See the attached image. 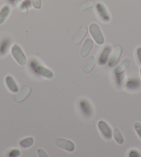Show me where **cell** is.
<instances>
[{
  "mask_svg": "<svg viewBox=\"0 0 141 157\" xmlns=\"http://www.w3.org/2000/svg\"><path fill=\"white\" fill-rule=\"evenodd\" d=\"M113 139L116 140V142L118 143V144L122 145L123 144L124 142V137L123 134L120 131V129L118 128H114L113 130Z\"/></svg>",
  "mask_w": 141,
  "mask_h": 157,
  "instance_id": "d6986e66",
  "label": "cell"
},
{
  "mask_svg": "<svg viewBox=\"0 0 141 157\" xmlns=\"http://www.w3.org/2000/svg\"><path fill=\"white\" fill-rule=\"evenodd\" d=\"M122 51H123V49H122V47L120 46H116L115 48H113L112 54H111V56H109V59H108L107 62L109 67H113L116 65H117V64L119 62V59H120V58L121 56Z\"/></svg>",
  "mask_w": 141,
  "mask_h": 157,
  "instance_id": "8992f818",
  "label": "cell"
},
{
  "mask_svg": "<svg viewBox=\"0 0 141 157\" xmlns=\"http://www.w3.org/2000/svg\"><path fill=\"white\" fill-rule=\"evenodd\" d=\"M95 66H96V58H95L94 56H92L89 57L85 62V64H84L82 71L86 74H89V73L93 71Z\"/></svg>",
  "mask_w": 141,
  "mask_h": 157,
  "instance_id": "e0dca14e",
  "label": "cell"
},
{
  "mask_svg": "<svg viewBox=\"0 0 141 157\" xmlns=\"http://www.w3.org/2000/svg\"><path fill=\"white\" fill-rule=\"evenodd\" d=\"M32 5L35 9H40L42 7L41 0H32Z\"/></svg>",
  "mask_w": 141,
  "mask_h": 157,
  "instance_id": "d4e9b609",
  "label": "cell"
},
{
  "mask_svg": "<svg viewBox=\"0 0 141 157\" xmlns=\"http://www.w3.org/2000/svg\"><path fill=\"white\" fill-rule=\"evenodd\" d=\"M96 10L97 13V15L99 16L102 21L104 22H109L111 20V16L109 13L108 12L107 8L102 3H97L96 5Z\"/></svg>",
  "mask_w": 141,
  "mask_h": 157,
  "instance_id": "ba28073f",
  "label": "cell"
},
{
  "mask_svg": "<svg viewBox=\"0 0 141 157\" xmlns=\"http://www.w3.org/2000/svg\"><path fill=\"white\" fill-rule=\"evenodd\" d=\"M11 42V40L9 37H5L0 42V56L6 55L9 51Z\"/></svg>",
  "mask_w": 141,
  "mask_h": 157,
  "instance_id": "5bb4252c",
  "label": "cell"
},
{
  "mask_svg": "<svg viewBox=\"0 0 141 157\" xmlns=\"http://www.w3.org/2000/svg\"><path fill=\"white\" fill-rule=\"evenodd\" d=\"M129 64L130 59L128 58H124L120 65L116 67L113 70V75H114L116 83L118 86H121L124 78V73L126 71V69L128 68Z\"/></svg>",
  "mask_w": 141,
  "mask_h": 157,
  "instance_id": "7a4b0ae2",
  "label": "cell"
},
{
  "mask_svg": "<svg viewBox=\"0 0 141 157\" xmlns=\"http://www.w3.org/2000/svg\"><path fill=\"white\" fill-rule=\"evenodd\" d=\"M87 34V28L85 26H80L78 31L77 32V33L75 34V36L74 37V43L75 44L78 45L80 44L81 42L85 38V36Z\"/></svg>",
  "mask_w": 141,
  "mask_h": 157,
  "instance_id": "4fadbf2b",
  "label": "cell"
},
{
  "mask_svg": "<svg viewBox=\"0 0 141 157\" xmlns=\"http://www.w3.org/2000/svg\"><path fill=\"white\" fill-rule=\"evenodd\" d=\"M37 154H38V156L40 157H48V155L47 153H46V151L41 148H40L39 150H37Z\"/></svg>",
  "mask_w": 141,
  "mask_h": 157,
  "instance_id": "4316f807",
  "label": "cell"
},
{
  "mask_svg": "<svg viewBox=\"0 0 141 157\" xmlns=\"http://www.w3.org/2000/svg\"><path fill=\"white\" fill-rule=\"evenodd\" d=\"M111 52H112V47L110 45H107L103 48L98 58V64L100 65H105L107 63L108 59H109Z\"/></svg>",
  "mask_w": 141,
  "mask_h": 157,
  "instance_id": "7c38bea8",
  "label": "cell"
},
{
  "mask_svg": "<svg viewBox=\"0 0 141 157\" xmlns=\"http://www.w3.org/2000/svg\"><path fill=\"white\" fill-rule=\"evenodd\" d=\"M33 143H34L33 138L29 136L21 140L20 142V146L21 147L25 149V148L30 147L31 146L33 145Z\"/></svg>",
  "mask_w": 141,
  "mask_h": 157,
  "instance_id": "44dd1931",
  "label": "cell"
},
{
  "mask_svg": "<svg viewBox=\"0 0 141 157\" xmlns=\"http://www.w3.org/2000/svg\"><path fill=\"white\" fill-rule=\"evenodd\" d=\"M97 128L99 129V131L101 133L102 136L107 140H110L113 136V131L112 128H110L105 121H100L97 123Z\"/></svg>",
  "mask_w": 141,
  "mask_h": 157,
  "instance_id": "52a82bcc",
  "label": "cell"
},
{
  "mask_svg": "<svg viewBox=\"0 0 141 157\" xmlns=\"http://www.w3.org/2000/svg\"><path fill=\"white\" fill-rule=\"evenodd\" d=\"M134 128L136 134H138V136L141 139V124L138 123V122H135L134 124Z\"/></svg>",
  "mask_w": 141,
  "mask_h": 157,
  "instance_id": "603a6c76",
  "label": "cell"
},
{
  "mask_svg": "<svg viewBox=\"0 0 141 157\" xmlns=\"http://www.w3.org/2000/svg\"><path fill=\"white\" fill-rule=\"evenodd\" d=\"M5 83L8 89L12 92V93H18L19 86L16 81L14 80L11 75H7L5 78Z\"/></svg>",
  "mask_w": 141,
  "mask_h": 157,
  "instance_id": "9a60e30c",
  "label": "cell"
},
{
  "mask_svg": "<svg viewBox=\"0 0 141 157\" xmlns=\"http://www.w3.org/2000/svg\"><path fill=\"white\" fill-rule=\"evenodd\" d=\"M129 156L130 157H138V156H140V154L137 150H131L129 151Z\"/></svg>",
  "mask_w": 141,
  "mask_h": 157,
  "instance_id": "484cf974",
  "label": "cell"
},
{
  "mask_svg": "<svg viewBox=\"0 0 141 157\" xmlns=\"http://www.w3.org/2000/svg\"><path fill=\"white\" fill-rule=\"evenodd\" d=\"M95 4V2L93 0H88V1H86L81 4L80 6V9L82 10H85L86 9H90V8L93 7Z\"/></svg>",
  "mask_w": 141,
  "mask_h": 157,
  "instance_id": "7402d4cb",
  "label": "cell"
},
{
  "mask_svg": "<svg viewBox=\"0 0 141 157\" xmlns=\"http://www.w3.org/2000/svg\"><path fill=\"white\" fill-rule=\"evenodd\" d=\"M141 86L140 82L138 78H130L127 80L125 84V87L128 90L134 91L139 89Z\"/></svg>",
  "mask_w": 141,
  "mask_h": 157,
  "instance_id": "2e32d148",
  "label": "cell"
},
{
  "mask_svg": "<svg viewBox=\"0 0 141 157\" xmlns=\"http://www.w3.org/2000/svg\"><path fill=\"white\" fill-rule=\"evenodd\" d=\"M21 155V151L18 149H13L9 153V156L10 157H17Z\"/></svg>",
  "mask_w": 141,
  "mask_h": 157,
  "instance_id": "cb8c5ba5",
  "label": "cell"
},
{
  "mask_svg": "<svg viewBox=\"0 0 141 157\" xmlns=\"http://www.w3.org/2000/svg\"><path fill=\"white\" fill-rule=\"evenodd\" d=\"M93 47V42L91 38L88 37L87 39L85 40V42L82 45V48H81L80 54V56L82 58H86L87 56L92 50V48Z\"/></svg>",
  "mask_w": 141,
  "mask_h": 157,
  "instance_id": "30bf717a",
  "label": "cell"
},
{
  "mask_svg": "<svg viewBox=\"0 0 141 157\" xmlns=\"http://www.w3.org/2000/svg\"><path fill=\"white\" fill-rule=\"evenodd\" d=\"M31 93V88L29 86H26L21 89L20 93H18L17 95L14 97V101L16 102H21L25 101L28 98Z\"/></svg>",
  "mask_w": 141,
  "mask_h": 157,
  "instance_id": "8fae6325",
  "label": "cell"
},
{
  "mask_svg": "<svg viewBox=\"0 0 141 157\" xmlns=\"http://www.w3.org/2000/svg\"><path fill=\"white\" fill-rule=\"evenodd\" d=\"M10 13V7L9 5H5L0 9V24H3L6 21L8 16Z\"/></svg>",
  "mask_w": 141,
  "mask_h": 157,
  "instance_id": "ac0fdd59",
  "label": "cell"
},
{
  "mask_svg": "<svg viewBox=\"0 0 141 157\" xmlns=\"http://www.w3.org/2000/svg\"><path fill=\"white\" fill-rule=\"evenodd\" d=\"M55 143L57 147L64 150L67 151H74L75 150V145L70 140L65 139H62V138H58L55 140Z\"/></svg>",
  "mask_w": 141,
  "mask_h": 157,
  "instance_id": "9c48e42d",
  "label": "cell"
},
{
  "mask_svg": "<svg viewBox=\"0 0 141 157\" xmlns=\"http://www.w3.org/2000/svg\"><path fill=\"white\" fill-rule=\"evenodd\" d=\"M32 6V0H24L21 2V4L19 6V9L21 12L26 13L28 11L29 9Z\"/></svg>",
  "mask_w": 141,
  "mask_h": 157,
  "instance_id": "ffe728a7",
  "label": "cell"
},
{
  "mask_svg": "<svg viewBox=\"0 0 141 157\" xmlns=\"http://www.w3.org/2000/svg\"><path fill=\"white\" fill-rule=\"evenodd\" d=\"M136 56L138 61H139V62L141 64V47H138L136 49Z\"/></svg>",
  "mask_w": 141,
  "mask_h": 157,
  "instance_id": "83f0119b",
  "label": "cell"
},
{
  "mask_svg": "<svg viewBox=\"0 0 141 157\" xmlns=\"http://www.w3.org/2000/svg\"><path fill=\"white\" fill-rule=\"evenodd\" d=\"M29 68L34 74L48 79H51L54 76L53 72L51 69L40 64L39 61L36 59H31L29 62Z\"/></svg>",
  "mask_w": 141,
  "mask_h": 157,
  "instance_id": "6da1fadb",
  "label": "cell"
},
{
  "mask_svg": "<svg viewBox=\"0 0 141 157\" xmlns=\"http://www.w3.org/2000/svg\"><path fill=\"white\" fill-rule=\"evenodd\" d=\"M11 54L15 61L21 66L26 65L27 59L22 49L17 44H14L11 48Z\"/></svg>",
  "mask_w": 141,
  "mask_h": 157,
  "instance_id": "277c9868",
  "label": "cell"
},
{
  "mask_svg": "<svg viewBox=\"0 0 141 157\" xmlns=\"http://www.w3.org/2000/svg\"><path fill=\"white\" fill-rule=\"evenodd\" d=\"M140 76H141V67H140Z\"/></svg>",
  "mask_w": 141,
  "mask_h": 157,
  "instance_id": "f546056e",
  "label": "cell"
},
{
  "mask_svg": "<svg viewBox=\"0 0 141 157\" xmlns=\"http://www.w3.org/2000/svg\"><path fill=\"white\" fill-rule=\"evenodd\" d=\"M79 107L81 112L86 118H91L93 114V106L88 100L81 99L79 102Z\"/></svg>",
  "mask_w": 141,
  "mask_h": 157,
  "instance_id": "5b68a950",
  "label": "cell"
},
{
  "mask_svg": "<svg viewBox=\"0 0 141 157\" xmlns=\"http://www.w3.org/2000/svg\"><path fill=\"white\" fill-rule=\"evenodd\" d=\"M89 32L92 37L97 44L102 45L105 42V37L100 26L96 23H92L89 26Z\"/></svg>",
  "mask_w": 141,
  "mask_h": 157,
  "instance_id": "3957f363",
  "label": "cell"
},
{
  "mask_svg": "<svg viewBox=\"0 0 141 157\" xmlns=\"http://www.w3.org/2000/svg\"><path fill=\"white\" fill-rule=\"evenodd\" d=\"M8 2H9V4H13V5H15L17 4L18 2H20L21 0H7Z\"/></svg>",
  "mask_w": 141,
  "mask_h": 157,
  "instance_id": "f1b7e54d",
  "label": "cell"
}]
</instances>
